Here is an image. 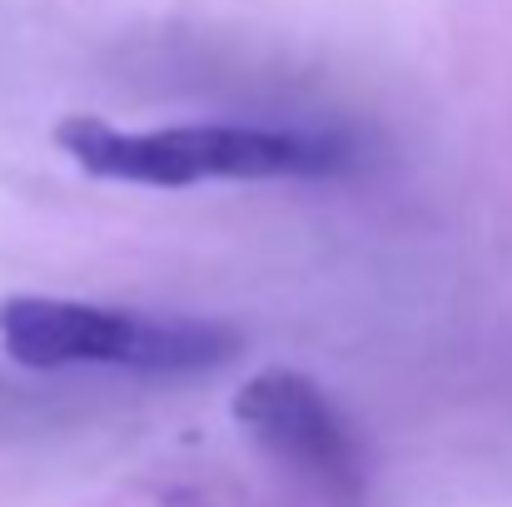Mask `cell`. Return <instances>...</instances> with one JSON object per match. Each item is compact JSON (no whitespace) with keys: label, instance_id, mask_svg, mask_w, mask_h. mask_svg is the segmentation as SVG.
<instances>
[{"label":"cell","instance_id":"obj_2","mask_svg":"<svg viewBox=\"0 0 512 507\" xmlns=\"http://www.w3.org/2000/svg\"><path fill=\"white\" fill-rule=\"evenodd\" d=\"M0 348L10 363L55 368H130V373H199L239 353V334L219 319L150 314L60 294L0 299Z\"/></svg>","mask_w":512,"mask_h":507},{"label":"cell","instance_id":"obj_1","mask_svg":"<svg viewBox=\"0 0 512 507\" xmlns=\"http://www.w3.org/2000/svg\"><path fill=\"white\" fill-rule=\"evenodd\" d=\"M55 145L95 179L145 189H194L209 179H329L353 165L339 135L274 125L120 130L100 115H65Z\"/></svg>","mask_w":512,"mask_h":507},{"label":"cell","instance_id":"obj_3","mask_svg":"<svg viewBox=\"0 0 512 507\" xmlns=\"http://www.w3.org/2000/svg\"><path fill=\"white\" fill-rule=\"evenodd\" d=\"M234 423L289 473L314 483L324 498L353 507L363 503L368 473L353 428L343 423L334 398L299 368H259L234 393Z\"/></svg>","mask_w":512,"mask_h":507}]
</instances>
